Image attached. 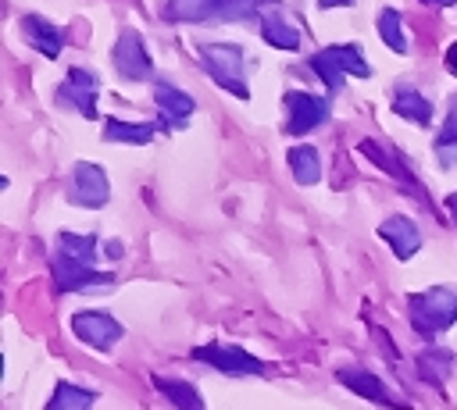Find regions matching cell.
<instances>
[{"mask_svg":"<svg viewBox=\"0 0 457 410\" xmlns=\"http://www.w3.org/2000/svg\"><path fill=\"white\" fill-rule=\"evenodd\" d=\"M282 103H286V114H289V121H286V132L289 135H303V132L318 128L328 118V100L311 96V93H300V89H289Z\"/></svg>","mask_w":457,"mask_h":410,"instance_id":"52a82bcc","label":"cell"},{"mask_svg":"<svg viewBox=\"0 0 457 410\" xmlns=\"http://www.w3.org/2000/svg\"><path fill=\"white\" fill-rule=\"evenodd\" d=\"M336 378L346 385V389H353L357 396H364V399H375V403H382V406H396V410H411L403 399H396L389 389H386V381L382 378H375L368 367H357V364H350V367H339L336 371Z\"/></svg>","mask_w":457,"mask_h":410,"instance_id":"8fae6325","label":"cell"},{"mask_svg":"<svg viewBox=\"0 0 457 410\" xmlns=\"http://www.w3.org/2000/svg\"><path fill=\"white\" fill-rule=\"evenodd\" d=\"M446 64H450V68H453V71H457V43H453V46H450V50H446Z\"/></svg>","mask_w":457,"mask_h":410,"instance_id":"f1b7e54d","label":"cell"},{"mask_svg":"<svg viewBox=\"0 0 457 410\" xmlns=\"http://www.w3.org/2000/svg\"><path fill=\"white\" fill-rule=\"evenodd\" d=\"M436 143H439V146H453V143H457V100H453V107H450V114H446V125H443V132H439Z\"/></svg>","mask_w":457,"mask_h":410,"instance_id":"484cf974","label":"cell"},{"mask_svg":"<svg viewBox=\"0 0 457 410\" xmlns=\"http://www.w3.org/2000/svg\"><path fill=\"white\" fill-rule=\"evenodd\" d=\"M378 32H382V39H386L389 50H396V53H407V50H411L407 29H403V18H400L396 7H382V14H378Z\"/></svg>","mask_w":457,"mask_h":410,"instance_id":"7402d4cb","label":"cell"},{"mask_svg":"<svg viewBox=\"0 0 457 410\" xmlns=\"http://www.w3.org/2000/svg\"><path fill=\"white\" fill-rule=\"evenodd\" d=\"M393 111H396L400 118L418 121V125H428V121H432V103H428L418 89H411V86H400V89H396V96H393Z\"/></svg>","mask_w":457,"mask_h":410,"instance_id":"d6986e66","label":"cell"},{"mask_svg":"<svg viewBox=\"0 0 457 410\" xmlns=\"http://www.w3.org/2000/svg\"><path fill=\"white\" fill-rule=\"evenodd\" d=\"M93 399H96V392L61 381V385L54 389V396H50L46 410H89V406H93Z\"/></svg>","mask_w":457,"mask_h":410,"instance_id":"603a6c76","label":"cell"},{"mask_svg":"<svg viewBox=\"0 0 457 410\" xmlns=\"http://www.w3.org/2000/svg\"><path fill=\"white\" fill-rule=\"evenodd\" d=\"M104 253H107L111 260H114V257H121V242H114V239H111V242L104 246Z\"/></svg>","mask_w":457,"mask_h":410,"instance_id":"4316f807","label":"cell"},{"mask_svg":"<svg viewBox=\"0 0 457 410\" xmlns=\"http://www.w3.org/2000/svg\"><path fill=\"white\" fill-rule=\"evenodd\" d=\"M57 253H61V257H71V260H82V264H93V257H96V239H93V235L61 232V235H57Z\"/></svg>","mask_w":457,"mask_h":410,"instance_id":"d4e9b609","label":"cell"},{"mask_svg":"<svg viewBox=\"0 0 457 410\" xmlns=\"http://www.w3.org/2000/svg\"><path fill=\"white\" fill-rule=\"evenodd\" d=\"M193 360H200V364H207L214 371H225V374H261L264 371V364L253 353H246L239 346H221V342L196 346L193 349Z\"/></svg>","mask_w":457,"mask_h":410,"instance_id":"8992f818","label":"cell"},{"mask_svg":"<svg viewBox=\"0 0 457 410\" xmlns=\"http://www.w3.org/2000/svg\"><path fill=\"white\" fill-rule=\"evenodd\" d=\"M318 4H321V7H350L353 0H318Z\"/></svg>","mask_w":457,"mask_h":410,"instance_id":"83f0119b","label":"cell"},{"mask_svg":"<svg viewBox=\"0 0 457 410\" xmlns=\"http://www.w3.org/2000/svg\"><path fill=\"white\" fill-rule=\"evenodd\" d=\"M261 36H264L271 46H278V50H296V46H300V32H296V25H293L282 11H268V14L261 18Z\"/></svg>","mask_w":457,"mask_h":410,"instance_id":"2e32d148","label":"cell"},{"mask_svg":"<svg viewBox=\"0 0 457 410\" xmlns=\"http://www.w3.org/2000/svg\"><path fill=\"white\" fill-rule=\"evenodd\" d=\"M71 332L82 342H89L93 349H111L121 339V324L111 314H100V310H79L71 317Z\"/></svg>","mask_w":457,"mask_h":410,"instance_id":"9c48e42d","label":"cell"},{"mask_svg":"<svg viewBox=\"0 0 457 410\" xmlns=\"http://www.w3.org/2000/svg\"><path fill=\"white\" fill-rule=\"evenodd\" d=\"M111 61H114V71H118L121 78H132V82L154 78V61H150V53H146V43H143V36L132 32V29H125V32L118 36L114 50H111Z\"/></svg>","mask_w":457,"mask_h":410,"instance_id":"5b68a950","label":"cell"},{"mask_svg":"<svg viewBox=\"0 0 457 410\" xmlns=\"http://www.w3.org/2000/svg\"><path fill=\"white\" fill-rule=\"evenodd\" d=\"M289 168H293V178L300 185H314L321 178V160H318V150L314 146H293L289 150Z\"/></svg>","mask_w":457,"mask_h":410,"instance_id":"44dd1931","label":"cell"},{"mask_svg":"<svg viewBox=\"0 0 457 410\" xmlns=\"http://www.w3.org/2000/svg\"><path fill=\"white\" fill-rule=\"evenodd\" d=\"M311 68L321 75V82L328 86V93H339V89H343V75H361V78L371 75V68H368L361 46H353V43L318 50V53L311 57Z\"/></svg>","mask_w":457,"mask_h":410,"instance_id":"277c9868","label":"cell"},{"mask_svg":"<svg viewBox=\"0 0 457 410\" xmlns=\"http://www.w3.org/2000/svg\"><path fill=\"white\" fill-rule=\"evenodd\" d=\"M104 139H107V143H132V146H143V143L154 139V125H146V121H118V118H111V121L104 125Z\"/></svg>","mask_w":457,"mask_h":410,"instance_id":"ffe728a7","label":"cell"},{"mask_svg":"<svg viewBox=\"0 0 457 410\" xmlns=\"http://www.w3.org/2000/svg\"><path fill=\"white\" fill-rule=\"evenodd\" d=\"M154 103H157V111H161V125H168V128H182V125L189 121L193 107H196L189 93H182V89H175V86H168V82H157Z\"/></svg>","mask_w":457,"mask_h":410,"instance_id":"4fadbf2b","label":"cell"},{"mask_svg":"<svg viewBox=\"0 0 457 410\" xmlns=\"http://www.w3.org/2000/svg\"><path fill=\"white\" fill-rule=\"evenodd\" d=\"M446 210H450V217H453V221H457V193H453V196H450V200H446Z\"/></svg>","mask_w":457,"mask_h":410,"instance_id":"f546056e","label":"cell"},{"mask_svg":"<svg viewBox=\"0 0 457 410\" xmlns=\"http://www.w3.org/2000/svg\"><path fill=\"white\" fill-rule=\"evenodd\" d=\"M421 4H432V7H450V4H457V0H421Z\"/></svg>","mask_w":457,"mask_h":410,"instance_id":"4dcf8cb0","label":"cell"},{"mask_svg":"<svg viewBox=\"0 0 457 410\" xmlns=\"http://www.w3.org/2000/svg\"><path fill=\"white\" fill-rule=\"evenodd\" d=\"M361 153H364V157H371V160H375L382 171H389L393 178H403L407 193H418V182H414V175L407 171L403 157H396L393 150H386V146H378V143H371V139H361Z\"/></svg>","mask_w":457,"mask_h":410,"instance_id":"e0dca14e","label":"cell"},{"mask_svg":"<svg viewBox=\"0 0 457 410\" xmlns=\"http://www.w3.org/2000/svg\"><path fill=\"white\" fill-rule=\"evenodd\" d=\"M107 196H111V185H107L104 168H96V164H89V160L75 164L68 200H71V203H79V207H104V203H107Z\"/></svg>","mask_w":457,"mask_h":410,"instance_id":"ba28073f","label":"cell"},{"mask_svg":"<svg viewBox=\"0 0 457 410\" xmlns=\"http://www.w3.org/2000/svg\"><path fill=\"white\" fill-rule=\"evenodd\" d=\"M57 100L71 103L86 121H93L96 118V75L82 71V68H71L68 78L57 86Z\"/></svg>","mask_w":457,"mask_h":410,"instance_id":"30bf717a","label":"cell"},{"mask_svg":"<svg viewBox=\"0 0 457 410\" xmlns=\"http://www.w3.org/2000/svg\"><path fill=\"white\" fill-rule=\"evenodd\" d=\"M157 389H161L179 410H204V399H200V392H196L189 381H179V378H157Z\"/></svg>","mask_w":457,"mask_h":410,"instance_id":"cb8c5ba5","label":"cell"},{"mask_svg":"<svg viewBox=\"0 0 457 410\" xmlns=\"http://www.w3.org/2000/svg\"><path fill=\"white\" fill-rule=\"evenodd\" d=\"M196 53H200V61H204L207 75H211L221 89H228V93H236L239 100H246V82H243V50H239L236 43H200V46H196Z\"/></svg>","mask_w":457,"mask_h":410,"instance_id":"3957f363","label":"cell"},{"mask_svg":"<svg viewBox=\"0 0 457 410\" xmlns=\"http://www.w3.org/2000/svg\"><path fill=\"white\" fill-rule=\"evenodd\" d=\"M450 371H453V353L450 349H421L418 353V374L428 381V385H436V389H443L446 385V378H450Z\"/></svg>","mask_w":457,"mask_h":410,"instance_id":"ac0fdd59","label":"cell"},{"mask_svg":"<svg viewBox=\"0 0 457 410\" xmlns=\"http://www.w3.org/2000/svg\"><path fill=\"white\" fill-rule=\"evenodd\" d=\"M25 36H29V43H32L43 57H57V53L64 50V29L50 25V21L39 18V14H29V18H25Z\"/></svg>","mask_w":457,"mask_h":410,"instance_id":"9a60e30c","label":"cell"},{"mask_svg":"<svg viewBox=\"0 0 457 410\" xmlns=\"http://www.w3.org/2000/svg\"><path fill=\"white\" fill-rule=\"evenodd\" d=\"M378 235L393 246V253H396L400 260L414 257L418 246H421V235H418V228H414L411 217H386V221L378 225Z\"/></svg>","mask_w":457,"mask_h":410,"instance_id":"5bb4252c","label":"cell"},{"mask_svg":"<svg viewBox=\"0 0 457 410\" xmlns=\"http://www.w3.org/2000/svg\"><path fill=\"white\" fill-rule=\"evenodd\" d=\"M407 314H411L414 332H421V335L446 332L457 321V292L446 285H436L428 292H414L407 303Z\"/></svg>","mask_w":457,"mask_h":410,"instance_id":"6da1fadb","label":"cell"},{"mask_svg":"<svg viewBox=\"0 0 457 410\" xmlns=\"http://www.w3.org/2000/svg\"><path fill=\"white\" fill-rule=\"evenodd\" d=\"M257 11V0H168V21H239Z\"/></svg>","mask_w":457,"mask_h":410,"instance_id":"7a4b0ae2","label":"cell"},{"mask_svg":"<svg viewBox=\"0 0 457 410\" xmlns=\"http://www.w3.org/2000/svg\"><path fill=\"white\" fill-rule=\"evenodd\" d=\"M107 282H111V275L93 271V267L82 264V260H71V257H61V253H57V260H54V285H57V292L89 289V285H107Z\"/></svg>","mask_w":457,"mask_h":410,"instance_id":"7c38bea8","label":"cell"}]
</instances>
